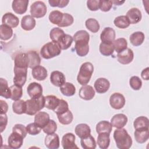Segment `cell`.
<instances>
[{
    "mask_svg": "<svg viewBox=\"0 0 149 149\" xmlns=\"http://www.w3.org/2000/svg\"><path fill=\"white\" fill-rule=\"evenodd\" d=\"M113 139L116 147L120 149H129L132 145V139L125 129L120 128L115 130Z\"/></svg>",
    "mask_w": 149,
    "mask_h": 149,
    "instance_id": "6da1fadb",
    "label": "cell"
},
{
    "mask_svg": "<svg viewBox=\"0 0 149 149\" xmlns=\"http://www.w3.org/2000/svg\"><path fill=\"white\" fill-rule=\"evenodd\" d=\"M94 72V66L91 62H86L83 63L79 70L77 80L78 83L82 85H86L90 81Z\"/></svg>",
    "mask_w": 149,
    "mask_h": 149,
    "instance_id": "7a4b0ae2",
    "label": "cell"
},
{
    "mask_svg": "<svg viewBox=\"0 0 149 149\" xmlns=\"http://www.w3.org/2000/svg\"><path fill=\"white\" fill-rule=\"evenodd\" d=\"M61 52V49L58 44L54 41L44 44L40 50V54L45 59H49L58 56Z\"/></svg>",
    "mask_w": 149,
    "mask_h": 149,
    "instance_id": "3957f363",
    "label": "cell"
},
{
    "mask_svg": "<svg viewBox=\"0 0 149 149\" xmlns=\"http://www.w3.org/2000/svg\"><path fill=\"white\" fill-rule=\"evenodd\" d=\"M26 113L29 115H34L45 107V97L42 95L38 98H31L26 101Z\"/></svg>",
    "mask_w": 149,
    "mask_h": 149,
    "instance_id": "277c9868",
    "label": "cell"
},
{
    "mask_svg": "<svg viewBox=\"0 0 149 149\" xmlns=\"http://www.w3.org/2000/svg\"><path fill=\"white\" fill-rule=\"evenodd\" d=\"M47 11V6L42 1H36L30 6V13L33 17H42L45 15Z\"/></svg>",
    "mask_w": 149,
    "mask_h": 149,
    "instance_id": "5b68a950",
    "label": "cell"
},
{
    "mask_svg": "<svg viewBox=\"0 0 149 149\" xmlns=\"http://www.w3.org/2000/svg\"><path fill=\"white\" fill-rule=\"evenodd\" d=\"M15 76L13 77V83L15 84L22 87L24 85L27 74V68H20L14 66Z\"/></svg>",
    "mask_w": 149,
    "mask_h": 149,
    "instance_id": "8992f818",
    "label": "cell"
},
{
    "mask_svg": "<svg viewBox=\"0 0 149 149\" xmlns=\"http://www.w3.org/2000/svg\"><path fill=\"white\" fill-rule=\"evenodd\" d=\"M125 98L119 93H114L109 98V104L111 107L115 109H120L125 105Z\"/></svg>",
    "mask_w": 149,
    "mask_h": 149,
    "instance_id": "52a82bcc",
    "label": "cell"
},
{
    "mask_svg": "<svg viewBox=\"0 0 149 149\" xmlns=\"http://www.w3.org/2000/svg\"><path fill=\"white\" fill-rule=\"evenodd\" d=\"M42 87L37 82H32L27 87V92L31 98H38L42 95Z\"/></svg>",
    "mask_w": 149,
    "mask_h": 149,
    "instance_id": "ba28073f",
    "label": "cell"
},
{
    "mask_svg": "<svg viewBox=\"0 0 149 149\" xmlns=\"http://www.w3.org/2000/svg\"><path fill=\"white\" fill-rule=\"evenodd\" d=\"M23 137L20 134L13 132L9 135L8 139V144L10 148L17 149L22 147L23 143Z\"/></svg>",
    "mask_w": 149,
    "mask_h": 149,
    "instance_id": "9c48e42d",
    "label": "cell"
},
{
    "mask_svg": "<svg viewBox=\"0 0 149 149\" xmlns=\"http://www.w3.org/2000/svg\"><path fill=\"white\" fill-rule=\"evenodd\" d=\"M74 42V49L76 54L81 57L87 55L89 52V41L86 40H78Z\"/></svg>",
    "mask_w": 149,
    "mask_h": 149,
    "instance_id": "30bf717a",
    "label": "cell"
},
{
    "mask_svg": "<svg viewBox=\"0 0 149 149\" xmlns=\"http://www.w3.org/2000/svg\"><path fill=\"white\" fill-rule=\"evenodd\" d=\"M116 37L115 31L111 27H105L100 35V39L102 42L112 44Z\"/></svg>",
    "mask_w": 149,
    "mask_h": 149,
    "instance_id": "8fae6325",
    "label": "cell"
},
{
    "mask_svg": "<svg viewBox=\"0 0 149 149\" xmlns=\"http://www.w3.org/2000/svg\"><path fill=\"white\" fill-rule=\"evenodd\" d=\"M75 136L72 133H66L62 137L61 144L64 149L78 148L75 144Z\"/></svg>",
    "mask_w": 149,
    "mask_h": 149,
    "instance_id": "7c38bea8",
    "label": "cell"
},
{
    "mask_svg": "<svg viewBox=\"0 0 149 149\" xmlns=\"http://www.w3.org/2000/svg\"><path fill=\"white\" fill-rule=\"evenodd\" d=\"M134 58V54L130 48H126L123 51L118 53L117 55L118 61L123 65H127L132 62Z\"/></svg>",
    "mask_w": 149,
    "mask_h": 149,
    "instance_id": "4fadbf2b",
    "label": "cell"
},
{
    "mask_svg": "<svg viewBox=\"0 0 149 149\" xmlns=\"http://www.w3.org/2000/svg\"><path fill=\"white\" fill-rule=\"evenodd\" d=\"M2 23L3 24L6 25L11 28H15L19 25V19L12 13L7 12L3 15Z\"/></svg>",
    "mask_w": 149,
    "mask_h": 149,
    "instance_id": "5bb4252c",
    "label": "cell"
},
{
    "mask_svg": "<svg viewBox=\"0 0 149 149\" xmlns=\"http://www.w3.org/2000/svg\"><path fill=\"white\" fill-rule=\"evenodd\" d=\"M44 142L45 146L49 149H57L59 147V137L56 133L47 134Z\"/></svg>",
    "mask_w": 149,
    "mask_h": 149,
    "instance_id": "9a60e30c",
    "label": "cell"
},
{
    "mask_svg": "<svg viewBox=\"0 0 149 149\" xmlns=\"http://www.w3.org/2000/svg\"><path fill=\"white\" fill-rule=\"evenodd\" d=\"M95 91L93 87L90 85H84L79 90V97L86 101L91 100L95 96Z\"/></svg>",
    "mask_w": 149,
    "mask_h": 149,
    "instance_id": "2e32d148",
    "label": "cell"
},
{
    "mask_svg": "<svg viewBox=\"0 0 149 149\" xmlns=\"http://www.w3.org/2000/svg\"><path fill=\"white\" fill-rule=\"evenodd\" d=\"M94 88L95 91L99 94H103L106 93L109 88L110 83L105 78H98L94 82Z\"/></svg>",
    "mask_w": 149,
    "mask_h": 149,
    "instance_id": "e0dca14e",
    "label": "cell"
},
{
    "mask_svg": "<svg viewBox=\"0 0 149 149\" xmlns=\"http://www.w3.org/2000/svg\"><path fill=\"white\" fill-rule=\"evenodd\" d=\"M29 2V0H14L12 3V7L15 13L22 15L27 11Z\"/></svg>",
    "mask_w": 149,
    "mask_h": 149,
    "instance_id": "ac0fdd59",
    "label": "cell"
},
{
    "mask_svg": "<svg viewBox=\"0 0 149 149\" xmlns=\"http://www.w3.org/2000/svg\"><path fill=\"white\" fill-rule=\"evenodd\" d=\"M126 16L127 17L130 24H136L139 23L141 18V12L137 8H132L129 9L127 13Z\"/></svg>",
    "mask_w": 149,
    "mask_h": 149,
    "instance_id": "d6986e66",
    "label": "cell"
},
{
    "mask_svg": "<svg viewBox=\"0 0 149 149\" xmlns=\"http://www.w3.org/2000/svg\"><path fill=\"white\" fill-rule=\"evenodd\" d=\"M127 122V118L123 113H118L115 115L111 119V123L112 126L120 129L123 128Z\"/></svg>",
    "mask_w": 149,
    "mask_h": 149,
    "instance_id": "ffe728a7",
    "label": "cell"
},
{
    "mask_svg": "<svg viewBox=\"0 0 149 149\" xmlns=\"http://www.w3.org/2000/svg\"><path fill=\"white\" fill-rule=\"evenodd\" d=\"M50 81L55 86L60 87L66 82V79L63 73L58 70H55L51 73Z\"/></svg>",
    "mask_w": 149,
    "mask_h": 149,
    "instance_id": "44dd1931",
    "label": "cell"
},
{
    "mask_svg": "<svg viewBox=\"0 0 149 149\" xmlns=\"http://www.w3.org/2000/svg\"><path fill=\"white\" fill-rule=\"evenodd\" d=\"M15 67L20 68H29V59L27 53H19L17 54L14 59Z\"/></svg>",
    "mask_w": 149,
    "mask_h": 149,
    "instance_id": "7402d4cb",
    "label": "cell"
},
{
    "mask_svg": "<svg viewBox=\"0 0 149 149\" xmlns=\"http://www.w3.org/2000/svg\"><path fill=\"white\" fill-rule=\"evenodd\" d=\"M76 134L80 139H84L91 134V129L86 123L78 124L74 129Z\"/></svg>",
    "mask_w": 149,
    "mask_h": 149,
    "instance_id": "603a6c76",
    "label": "cell"
},
{
    "mask_svg": "<svg viewBox=\"0 0 149 149\" xmlns=\"http://www.w3.org/2000/svg\"><path fill=\"white\" fill-rule=\"evenodd\" d=\"M36 24V20L31 15L24 16L21 20V27L26 31L33 30Z\"/></svg>",
    "mask_w": 149,
    "mask_h": 149,
    "instance_id": "cb8c5ba5",
    "label": "cell"
},
{
    "mask_svg": "<svg viewBox=\"0 0 149 149\" xmlns=\"http://www.w3.org/2000/svg\"><path fill=\"white\" fill-rule=\"evenodd\" d=\"M31 73L33 78L38 81L45 80L48 75L47 69L44 66L40 65L34 68L32 70Z\"/></svg>",
    "mask_w": 149,
    "mask_h": 149,
    "instance_id": "d4e9b609",
    "label": "cell"
},
{
    "mask_svg": "<svg viewBox=\"0 0 149 149\" xmlns=\"http://www.w3.org/2000/svg\"><path fill=\"white\" fill-rule=\"evenodd\" d=\"M49 115L45 112H38L34 117V123L42 129L49 121Z\"/></svg>",
    "mask_w": 149,
    "mask_h": 149,
    "instance_id": "484cf974",
    "label": "cell"
},
{
    "mask_svg": "<svg viewBox=\"0 0 149 149\" xmlns=\"http://www.w3.org/2000/svg\"><path fill=\"white\" fill-rule=\"evenodd\" d=\"M27 53L29 59V68L33 69L40 65L41 63V58L36 51H30Z\"/></svg>",
    "mask_w": 149,
    "mask_h": 149,
    "instance_id": "4316f807",
    "label": "cell"
},
{
    "mask_svg": "<svg viewBox=\"0 0 149 149\" xmlns=\"http://www.w3.org/2000/svg\"><path fill=\"white\" fill-rule=\"evenodd\" d=\"M133 126L135 130L149 129V120L146 116L137 117L133 122Z\"/></svg>",
    "mask_w": 149,
    "mask_h": 149,
    "instance_id": "83f0119b",
    "label": "cell"
},
{
    "mask_svg": "<svg viewBox=\"0 0 149 149\" xmlns=\"http://www.w3.org/2000/svg\"><path fill=\"white\" fill-rule=\"evenodd\" d=\"M145 36L141 31H136L130 36V41L131 44L135 46L138 47L143 44L144 41Z\"/></svg>",
    "mask_w": 149,
    "mask_h": 149,
    "instance_id": "f1b7e54d",
    "label": "cell"
},
{
    "mask_svg": "<svg viewBox=\"0 0 149 149\" xmlns=\"http://www.w3.org/2000/svg\"><path fill=\"white\" fill-rule=\"evenodd\" d=\"M97 144L102 149H107L109 147L110 144L109 134L107 133H101L98 134L97 137Z\"/></svg>",
    "mask_w": 149,
    "mask_h": 149,
    "instance_id": "f546056e",
    "label": "cell"
},
{
    "mask_svg": "<svg viewBox=\"0 0 149 149\" xmlns=\"http://www.w3.org/2000/svg\"><path fill=\"white\" fill-rule=\"evenodd\" d=\"M134 134L135 140L137 143L140 144L144 143L149 138V129L136 130Z\"/></svg>",
    "mask_w": 149,
    "mask_h": 149,
    "instance_id": "4dcf8cb0",
    "label": "cell"
},
{
    "mask_svg": "<svg viewBox=\"0 0 149 149\" xmlns=\"http://www.w3.org/2000/svg\"><path fill=\"white\" fill-rule=\"evenodd\" d=\"M60 99L54 95H49L45 97V107L48 109L54 110L59 105Z\"/></svg>",
    "mask_w": 149,
    "mask_h": 149,
    "instance_id": "1f68e13d",
    "label": "cell"
},
{
    "mask_svg": "<svg viewBox=\"0 0 149 149\" xmlns=\"http://www.w3.org/2000/svg\"><path fill=\"white\" fill-rule=\"evenodd\" d=\"M112 127L113 126L110 122L107 120H102L97 124L95 129L97 133L98 134L101 133H107L110 134L112 130Z\"/></svg>",
    "mask_w": 149,
    "mask_h": 149,
    "instance_id": "d6a6232c",
    "label": "cell"
},
{
    "mask_svg": "<svg viewBox=\"0 0 149 149\" xmlns=\"http://www.w3.org/2000/svg\"><path fill=\"white\" fill-rule=\"evenodd\" d=\"M13 111L18 115H21L26 113V103L23 100L15 101L12 104Z\"/></svg>",
    "mask_w": 149,
    "mask_h": 149,
    "instance_id": "836d02e7",
    "label": "cell"
},
{
    "mask_svg": "<svg viewBox=\"0 0 149 149\" xmlns=\"http://www.w3.org/2000/svg\"><path fill=\"white\" fill-rule=\"evenodd\" d=\"M60 91L63 95L67 97H70L75 94L76 88L72 83L65 82L60 87Z\"/></svg>",
    "mask_w": 149,
    "mask_h": 149,
    "instance_id": "e575fe53",
    "label": "cell"
},
{
    "mask_svg": "<svg viewBox=\"0 0 149 149\" xmlns=\"http://www.w3.org/2000/svg\"><path fill=\"white\" fill-rule=\"evenodd\" d=\"M13 36V30L11 27L2 24L0 26V38L2 40L7 41Z\"/></svg>",
    "mask_w": 149,
    "mask_h": 149,
    "instance_id": "d590c367",
    "label": "cell"
},
{
    "mask_svg": "<svg viewBox=\"0 0 149 149\" xmlns=\"http://www.w3.org/2000/svg\"><path fill=\"white\" fill-rule=\"evenodd\" d=\"M0 95L1 97H5L6 99L10 98L11 92L10 87H8L7 81L3 79H0Z\"/></svg>",
    "mask_w": 149,
    "mask_h": 149,
    "instance_id": "8d00e7d4",
    "label": "cell"
},
{
    "mask_svg": "<svg viewBox=\"0 0 149 149\" xmlns=\"http://www.w3.org/2000/svg\"><path fill=\"white\" fill-rule=\"evenodd\" d=\"M80 144L84 149H94L96 148V142L91 134L86 138L81 139Z\"/></svg>",
    "mask_w": 149,
    "mask_h": 149,
    "instance_id": "74e56055",
    "label": "cell"
},
{
    "mask_svg": "<svg viewBox=\"0 0 149 149\" xmlns=\"http://www.w3.org/2000/svg\"><path fill=\"white\" fill-rule=\"evenodd\" d=\"M114 50L118 54L125 50L127 47V42L125 38H119L113 42Z\"/></svg>",
    "mask_w": 149,
    "mask_h": 149,
    "instance_id": "f35d334b",
    "label": "cell"
},
{
    "mask_svg": "<svg viewBox=\"0 0 149 149\" xmlns=\"http://www.w3.org/2000/svg\"><path fill=\"white\" fill-rule=\"evenodd\" d=\"M73 37L69 34H65L58 41V44L60 47L61 49L62 50H65L68 49L72 45L73 42Z\"/></svg>",
    "mask_w": 149,
    "mask_h": 149,
    "instance_id": "ab89813d",
    "label": "cell"
},
{
    "mask_svg": "<svg viewBox=\"0 0 149 149\" xmlns=\"http://www.w3.org/2000/svg\"><path fill=\"white\" fill-rule=\"evenodd\" d=\"M64 31L59 27H54L52 29L49 33V37L51 40L58 43L60 39L65 35Z\"/></svg>",
    "mask_w": 149,
    "mask_h": 149,
    "instance_id": "60d3db41",
    "label": "cell"
},
{
    "mask_svg": "<svg viewBox=\"0 0 149 149\" xmlns=\"http://www.w3.org/2000/svg\"><path fill=\"white\" fill-rule=\"evenodd\" d=\"M113 23L116 27L122 29H125L128 27L130 25V23L127 17L124 15L116 17L113 20Z\"/></svg>",
    "mask_w": 149,
    "mask_h": 149,
    "instance_id": "b9f144b4",
    "label": "cell"
},
{
    "mask_svg": "<svg viewBox=\"0 0 149 149\" xmlns=\"http://www.w3.org/2000/svg\"><path fill=\"white\" fill-rule=\"evenodd\" d=\"M58 119L59 120V122L64 125H69L72 123L73 119V116L72 113V112L69 109L68 111L61 114V115H58Z\"/></svg>",
    "mask_w": 149,
    "mask_h": 149,
    "instance_id": "7bdbcfd3",
    "label": "cell"
},
{
    "mask_svg": "<svg viewBox=\"0 0 149 149\" xmlns=\"http://www.w3.org/2000/svg\"><path fill=\"white\" fill-rule=\"evenodd\" d=\"M99 50L100 53L104 56H109L113 53L114 48L112 44L101 42L100 45Z\"/></svg>",
    "mask_w": 149,
    "mask_h": 149,
    "instance_id": "ee69618b",
    "label": "cell"
},
{
    "mask_svg": "<svg viewBox=\"0 0 149 149\" xmlns=\"http://www.w3.org/2000/svg\"><path fill=\"white\" fill-rule=\"evenodd\" d=\"M10 89L11 92L10 98L13 101L19 100L23 95V90L22 87L14 84L10 87Z\"/></svg>",
    "mask_w": 149,
    "mask_h": 149,
    "instance_id": "f6af8a7d",
    "label": "cell"
},
{
    "mask_svg": "<svg viewBox=\"0 0 149 149\" xmlns=\"http://www.w3.org/2000/svg\"><path fill=\"white\" fill-rule=\"evenodd\" d=\"M63 13L59 10H53L49 15V20L51 23L58 25L62 22Z\"/></svg>",
    "mask_w": 149,
    "mask_h": 149,
    "instance_id": "bcb514c9",
    "label": "cell"
},
{
    "mask_svg": "<svg viewBox=\"0 0 149 149\" xmlns=\"http://www.w3.org/2000/svg\"><path fill=\"white\" fill-rule=\"evenodd\" d=\"M86 28L92 33H95L100 30V24L98 22L93 18H90L86 20L85 22Z\"/></svg>",
    "mask_w": 149,
    "mask_h": 149,
    "instance_id": "7dc6e473",
    "label": "cell"
},
{
    "mask_svg": "<svg viewBox=\"0 0 149 149\" xmlns=\"http://www.w3.org/2000/svg\"><path fill=\"white\" fill-rule=\"evenodd\" d=\"M73 22H74L73 17L71 15L68 13H63L62 22L58 26L60 27H68L72 25L73 23Z\"/></svg>",
    "mask_w": 149,
    "mask_h": 149,
    "instance_id": "c3c4849f",
    "label": "cell"
},
{
    "mask_svg": "<svg viewBox=\"0 0 149 149\" xmlns=\"http://www.w3.org/2000/svg\"><path fill=\"white\" fill-rule=\"evenodd\" d=\"M69 110V105L68 102L61 99L60 100L59 105L57 106V107L54 110V112L58 115H61Z\"/></svg>",
    "mask_w": 149,
    "mask_h": 149,
    "instance_id": "681fc988",
    "label": "cell"
},
{
    "mask_svg": "<svg viewBox=\"0 0 149 149\" xmlns=\"http://www.w3.org/2000/svg\"><path fill=\"white\" fill-rule=\"evenodd\" d=\"M57 129V125L54 120H49L48 123L42 128L43 132L47 134L54 133Z\"/></svg>",
    "mask_w": 149,
    "mask_h": 149,
    "instance_id": "f907efd6",
    "label": "cell"
},
{
    "mask_svg": "<svg viewBox=\"0 0 149 149\" xmlns=\"http://www.w3.org/2000/svg\"><path fill=\"white\" fill-rule=\"evenodd\" d=\"M129 84L133 90H139L142 86V81L138 76H134L130 79Z\"/></svg>",
    "mask_w": 149,
    "mask_h": 149,
    "instance_id": "816d5d0a",
    "label": "cell"
},
{
    "mask_svg": "<svg viewBox=\"0 0 149 149\" xmlns=\"http://www.w3.org/2000/svg\"><path fill=\"white\" fill-rule=\"evenodd\" d=\"M27 133L31 135L35 136L39 134L41 131V128L36 123H31L26 126Z\"/></svg>",
    "mask_w": 149,
    "mask_h": 149,
    "instance_id": "f5cc1de1",
    "label": "cell"
},
{
    "mask_svg": "<svg viewBox=\"0 0 149 149\" xmlns=\"http://www.w3.org/2000/svg\"><path fill=\"white\" fill-rule=\"evenodd\" d=\"M73 40L74 41L78 40H90V34L86 30H79L77 31L73 37Z\"/></svg>",
    "mask_w": 149,
    "mask_h": 149,
    "instance_id": "db71d44e",
    "label": "cell"
},
{
    "mask_svg": "<svg viewBox=\"0 0 149 149\" xmlns=\"http://www.w3.org/2000/svg\"><path fill=\"white\" fill-rule=\"evenodd\" d=\"M12 132L20 134L23 138L26 137L27 133L26 127L22 124H16L12 128Z\"/></svg>",
    "mask_w": 149,
    "mask_h": 149,
    "instance_id": "11a10c76",
    "label": "cell"
},
{
    "mask_svg": "<svg viewBox=\"0 0 149 149\" xmlns=\"http://www.w3.org/2000/svg\"><path fill=\"white\" fill-rule=\"evenodd\" d=\"M48 2L52 7L64 8L68 5L69 2L68 0H49Z\"/></svg>",
    "mask_w": 149,
    "mask_h": 149,
    "instance_id": "9f6ffc18",
    "label": "cell"
},
{
    "mask_svg": "<svg viewBox=\"0 0 149 149\" xmlns=\"http://www.w3.org/2000/svg\"><path fill=\"white\" fill-rule=\"evenodd\" d=\"M112 1H100V9L102 12H108L112 7Z\"/></svg>",
    "mask_w": 149,
    "mask_h": 149,
    "instance_id": "6f0895ef",
    "label": "cell"
},
{
    "mask_svg": "<svg viewBox=\"0 0 149 149\" xmlns=\"http://www.w3.org/2000/svg\"><path fill=\"white\" fill-rule=\"evenodd\" d=\"M100 0H88L87 1V6L91 11H96L100 8Z\"/></svg>",
    "mask_w": 149,
    "mask_h": 149,
    "instance_id": "680465c9",
    "label": "cell"
},
{
    "mask_svg": "<svg viewBox=\"0 0 149 149\" xmlns=\"http://www.w3.org/2000/svg\"><path fill=\"white\" fill-rule=\"evenodd\" d=\"M8 123V116L6 113H0V130L2 133L6 128Z\"/></svg>",
    "mask_w": 149,
    "mask_h": 149,
    "instance_id": "91938a15",
    "label": "cell"
},
{
    "mask_svg": "<svg viewBox=\"0 0 149 149\" xmlns=\"http://www.w3.org/2000/svg\"><path fill=\"white\" fill-rule=\"evenodd\" d=\"M1 105V112L0 113H6L8 110V105L6 101L1 100H0Z\"/></svg>",
    "mask_w": 149,
    "mask_h": 149,
    "instance_id": "94428289",
    "label": "cell"
},
{
    "mask_svg": "<svg viewBox=\"0 0 149 149\" xmlns=\"http://www.w3.org/2000/svg\"><path fill=\"white\" fill-rule=\"evenodd\" d=\"M141 76L143 79L148 80L149 79V68L147 67L143 69L141 73Z\"/></svg>",
    "mask_w": 149,
    "mask_h": 149,
    "instance_id": "6125c7cd",
    "label": "cell"
},
{
    "mask_svg": "<svg viewBox=\"0 0 149 149\" xmlns=\"http://www.w3.org/2000/svg\"><path fill=\"white\" fill-rule=\"evenodd\" d=\"M112 3H114L115 5H120L125 2V1H112Z\"/></svg>",
    "mask_w": 149,
    "mask_h": 149,
    "instance_id": "be15d7a7",
    "label": "cell"
}]
</instances>
